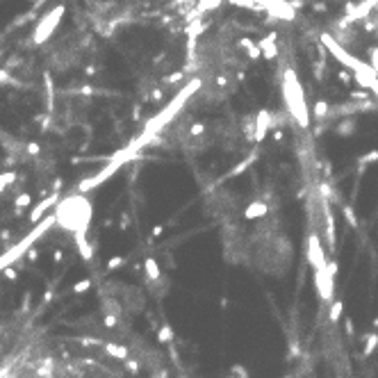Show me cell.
Here are the masks:
<instances>
[{
	"label": "cell",
	"instance_id": "obj_1",
	"mask_svg": "<svg viewBox=\"0 0 378 378\" xmlns=\"http://www.w3.org/2000/svg\"><path fill=\"white\" fill-rule=\"evenodd\" d=\"M55 219L62 228L75 235H84L91 221V205L84 196H68L62 203H57L55 210Z\"/></svg>",
	"mask_w": 378,
	"mask_h": 378
},
{
	"label": "cell",
	"instance_id": "obj_2",
	"mask_svg": "<svg viewBox=\"0 0 378 378\" xmlns=\"http://www.w3.org/2000/svg\"><path fill=\"white\" fill-rule=\"evenodd\" d=\"M62 16H64V5H57L52 12H48V14L37 23V28H34V32H32V41H34V44H44V41H48L50 34L55 32V28L60 25Z\"/></svg>",
	"mask_w": 378,
	"mask_h": 378
},
{
	"label": "cell",
	"instance_id": "obj_3",
	"mask_svg": "<svg viewBox=\"0 0 378 378\" xmlns=\"http://www.w3.org/2000/svg\"><path fill=\"white\" fill-rule=\"evenodd\" d=\"M356 21H360L369 32L378 34V0H362L356 9Z\"/></svg>",
	"mask_w": 378,
	"mask_h": 378
},
{
	"label": "cell",
	"instance_id": "obj_4",
	"mask_svg": "<svg viewBox=\"0 0 378 378\" xmlns=\"http://www.w3.org/2000/svg\"><path fill=\"white\" fill-rule=\"evenodd\" d=\"M55 200H57V194H50L48 198H44L41 203H37V205H34V210L30 212V223H37L39 219L44 216L46 210H50L52 205H55Z\"/></svg>",
	"mask_w": 378,
	"mask_h": 378
},
{
	"label": "cell",
	"instance_id": "obj_5",
	"mask_svg": "<svg viewBox=\"0 0 378 378\" xmlns=\"http://www.w3.org/2000/svg\"><path fill=\"white\" fill-rule=\"evenodd\" d=\"M14 182H16V171L14 169H12V171H2V173H0V194L5 192L9 185H14Z\"/></svg>",
	"mask_w": 378,
	"mask_h": 378
},
{
	"label": "cell",
	"instance_id": "obj_6",
	"mask_svg": "<svg viewBox=\"0 0 378 378\" xmlns=\"http://www.w3.org/2000/svg\"><path fill=\"white\" fill-rule=\"evenodd\" d=\"M107 353L110 356H114V358H121V360H126L128 358V348L126 346H116V344H107Z\"/></svg>",
	"mask_w": 378,
	"mask_h": 378
},
{
	"label": "cell",
	"instance_id": "obj_7",
	"mask_svg": "<svg viewBox=\"0 0 378 378\" xmlns=\"http://www.w3.org/2000/svg\"><path fill=\"white\" fill-rule=\"evenodd\" d=\"M376 346H378V335L376 333H371L369 337H367V344H364V356H371L374 351H376Z\"/></svg>",
	"mask_w": 378,
	"mask_h": 378
},
{
	"label": "cell",
	"instance_id": "obj_8",
	"mask_svg": "<svg viewBox=\"0 0 378 378\" xmlns=\"http://www.w3.org/2000/svg\"><path fill=\"white\" fill-rule=\"evenodd\" d=\"M30 205H32V196H30V194H21V196L16 198V210L30 208Z\"/></svg>",
	"mask_w": 378,
	"mask_h": 378
},
{
	"label": "cell",
	"instance_id": "obj_9",
	"mask_svg": "<svg viewBox=\"0 0 378 378\" xmlns=\"http://www.w3.org/2000/svg\"><path fill=\"white\" fill-rule=\"evenodd\" d=\"M89 285H91L89 280H80V282H75L73 292H75V294H82V292H87V289H89Z\"/></svg>",
	"mask_w": 378,
	"mask_h": 378
},
{
	"label": "cell",
	"instance_id": "obj_10",
	"mask_svg": "<svg viewBox=\"0 0 378 378\" xmlns=\"http://www.w3.org/2000/svg\"><path fill=\"white\" fill-rule=\"evenodd\" d=\"M169 340H171V328L164 326L162 330H160V335H157V342H162L164 344V342H169Z\"/></svg>",
	"mask_w": 378,
	"mask_h": 378
},
{
	"label": "cell",
	"instance_id": "obj_11",
	"mask_svg": "<svg viewBox=\"0 0 378 378\" xmlns=\"http://www.w3.org/2000/svg\"><path fill=\"white\" fill-rule=\"evenodd\" d=\"M25 150H28L30 155H39V153H41V146H39V144H34V141H30V144L25 146Z\"/></svg>",
	"mask_w": 378,
	"mask_h": 378
},
{
	"label": "cell",
	"instance_id": "obj_12",
	"mask_svg": "<svg viewBox=\"0 0 378 378\" xmlns=\"http://www.w3.org/2000/svg\"><path fill=\"white\" fill-rule=\"evenodd\" d=\"M25 258L30 260V262H37V258H39V253H37V248H30V251L25 253Z\"/></svg>",
	"mask_w": 378,
	"mask_h": 378
},
{
	"label": "cell",
	"instance_id": "obj_13",
	"mask_svg": "<svg viewBox=\"0 0 378 378\" xmlns=\"http://www.w3.org/2000/svg\"><path fill=\"white\" fill-rule=\"evenodd\" d=\"M342 314V305L340 303H335L333 305V312H330V319H337Z\"/></svg>",
	"mask_w": 378,
	"mask_h": 378
},
{
	"label": "cell",
	"instance_id": "obj_14",
	"mask_svg": "<svg viewBox=\"0 0 378 378\" xmlns=\"http://www.w3.org/2000/svg\"><path fill=\"white\" fill-rule=\"evenodd\" d=\"M5 278H9V280H16L18 276H16L14 269H5Z\"/></svg>",
	"mask_w": 378,
	"mask_h": 378
},
{
	"label": "cell",
	"instance_id": "obj_15",
	"mask_svg": "<svg viewBox=\"0 0 378 378\" xmlns=\"http://www.w3.org/2000/svg\"><path fill=\"white\" fill-rule=\"evenodd\" d=\"M121 262H123V260H121V258H114V260H112V262H110V269H114V267H119Z\"/></svg>",
	"mask_w": 378,
	"mask_h": 378
},
{
	"label": "cell",
	"instance_id": "obj_16",
	"mask_svg": "<svg viewBox=\"0 0 378 378\" xmlns=\"http://www.w3.org/2000/svg\"><path fill=\"white\" fill-rule=\"evenodd\" d=\"M7 80H9V75L5 71H0V82H7Z\"/></svg>",
	"mask_w": 378,
	"mask_h": 378
},
{
	"label": "cell",
	"instance_id": "obj_17",
	"mask_svg": "<svg viewBox=\"0 0 378 378\" xmlns=\"http://www.w3.org/2000/svg\"><path fill=\"white\" fill-rule=\"evenodd\" d=\"M374 326H378V319H376V321H374Z\"/></svg>",
	"mask_w": 378,
	"mask_h": 378
},
{
	"label": "cell",
	"instance_id": "obj_18",
	"mask_svg": "<svg viewBox=\"0 0 378 378\" xmlns=\"http://www.w3.org/2000/svg\"><path fill=\"white\" fill-rule=\"evenodd\" d=\"M285 378H292V376H285Z\"/></svg>",
	"mask_w": 378,
	"mask_h": 378
},
{
	"label": "cell",
	"instance_id": "obj_19",
	"mask_svg": "<svg viewBox=\"0 0 378 378\" xmlns=\"http://www.w3.org/2000/svg\"><path fill=\"white\" fill-rule=\"evenodd\" d=\"M34 2H39V0H34Z\"/></svg>",
	"mask_w": 378,
	"mask_h": 378
}]
</instances>
